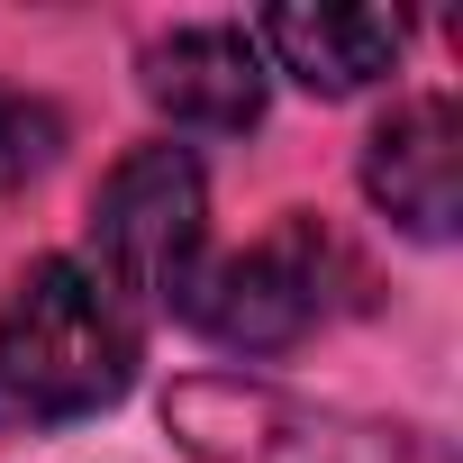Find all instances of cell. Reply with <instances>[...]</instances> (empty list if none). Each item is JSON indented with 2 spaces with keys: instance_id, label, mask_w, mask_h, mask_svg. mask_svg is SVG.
Returning a JSON list of instances; mask_svg holds the SVG:
<instances>
[{
  "instance_id": "obj_1",
  "label": "cell",
  "mask_w": 463,
  "mask_h": 463,
  "mask_svg": "<svg viewBox=\"0 0 463 463\" xmlns=\"http://www.w3.org/2000/svg\"><path fill=\"white\" fill-rule=\"evenodd\" d=\"M137 373V318L73 264L46 255L0 300V436L91 418Z\"/></svg>"
},
{
  "instance_id": "obj_2",
  "label": "cell",
  "mask_w": 463,
  "mask_h": 463,
  "mask_svg": "<svg viewBox=\"0 0 463 463\" xmlns=\"http://www.w3.org/2000/svg\"><path fill=\"white\" fill-rule=\"evenodd\" d=\"M209 237V182L182 146H137L100 200H91V282L137 318V309H182Z\"/></svg>"
},
{
  "instance_id": "obj_3",
  "label": "cell",
  "mask_w": 463,
  "mask_h": 463,
  "mask_svg": "<svg viewBox=\"0 0 463 463\" xmlns=\"http://www.w3.org/2000/svg\"><path fill=\"white\" fill-rule=\"evenodd\" d=\"M164 427L200 454V463H436L409 427L382 418H345L318 400H291L273 382H182L164 400Z\"/></svg>"
},
{
  "instance_id": "obj_4",
  "label": "cell",
  "mask_w": 463,
  "mask_h": 463,
  "mask_svg": "<svg viewBox=\"0 0 463 463\" xmlns=\"http://www.w3.org/2000/svg\"><path fill=\"white\" fill-rule=\"evenodd\" d=\"M327 273H336V237L318 218H282L264 246L200 264L182 291V318L237 354H282L327 318Z\"/></svg>"
},
{
  "instance_id": "obj_5",
  "label": "cell",
  "mask_w": 463,
  "mask_h": 463,
  "mask_svg": "<svg viewBox=\"0 0 463 463\" xmlns=\"http://www.w3.org/2000/svg\"><path fill=\"white\" fill-rule=\"evenodd\" d=\"M364 191H373V209L391 227L445 246L454 218H463V128H454V100H436V91L400 100L373 128V146H364Z\"/></svg>"
},
{
  "instance_id": "obj_6",
  "label": "cell",
  "mask_w": 463,
  "mask_h": 463,
  "mask_svg": "<svg viewBox=\"0 0 463 463\" xmlns=\"http://www.w3.org/2000/svg\"><path fill=\"white\" fill-rule=\"evenodd\" d=\"M146 100L173 128L237 137L264 118V55L246 28H173L146 46Z\"/></svg>"
},
{
  "instance_id": "obj_7",
  "label": "cell",
  "mask_w": 463,
  "mask_h": 463,
  "mask_svg": "<svg viewBox=\"0 0 463 463\" xmlns=\"http://www.w3.org/2000/svg\"><path fill=\"white\" fill-rule=\"evenodd\" d=\"M255 55H273L300 91H318V100H345V91H364V82H382L391 64H400V10H264L255 28Z\"/></svg>"
},
{
  "instance_id": "obj_8",
  "label": "cell",
  "mask_w": 463,
  "mask_h": 463,
  "mask_svg": "<svg viewBox=\"0 0 463 463\" xmlns=\"http://www.w3.org/2000/svg\"><path fill=\"white\" fill-rule=\"evenodd\" d=\"M55 146H64V118H55L46 100H28V91H0V191L37 182V173L55 164Z\"/></svg>"
}]
</instances>
